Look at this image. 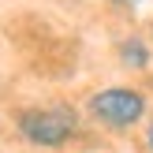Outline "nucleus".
<instances>
[{"label":"nucleus","instance_id":"nucleus-1","mask_svg":"<svg viewBox=\"0 0 153 153\" xmlns=\"http://www.w3.org/2000/svg\"><path fill=\"white\" fill-rule=\"evenodd\" d=\"M90 112H94L105 127L123 131V127H131V123L142 120V112H146V97H142L138 90L112 86V90H101V94L90 97Z\"/></svg>","mask_w":153,"mask_h":153},{"label":"nucleus","instance_id":"nucleus-2","mask_svg":"<svg viewBox=\"0 0 153 153\" xmlns=\"http://www.w3.org/2000/svg\"><path fill=\"white\" fill-rule=\"evenodd\" d=\"M19 131L34 146H64L75 134V116L67 108H26L19 116Z\"/></svg>","mask_w":153,"mask_h":153},{"label":"nucleus","instance_id":"nucleus-3","mask_svg":"<svg viewBox=\"0 0 153 153\" xmlns=\"http://www.w3.org/2000/svg\"><path fill=\"white\" fill-rule=\"evenodd\" d=\"M120 60H123L127 67H149V49L138 41V37H131V41L120 45Z\"/></svg>","mask_w":153,"mask_h":153},{"label":"nucleus","instance_id":"nucleus-4","mask_svg":"<svg viewBox=\"0 0 153 153\" xmlns=\"http://www.w3.org/2000/svg\"><path fill=\"white\" fill-rule=\"evenodd\" d=\"M146 142H149V153H153V123H149V134H146Z\"/></svg>","mask_w":153,"mask_h":153},{"label":"nucleus","instance_id":"nucleus-5","mask_svg":"<svg viewBox=\"0 0 153 153\" xmlns=\"http://www.w3.org/2000/svg\"><path fill=\"white\" fill-rule=\"evenodd\" d=\"M112 4H138V0H112Z\"/></svg>","mask_w":153,"mask_h":153}]
</instances>
